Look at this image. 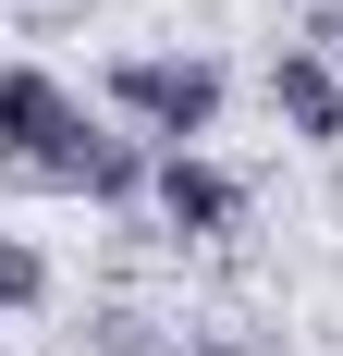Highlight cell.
Instances as JSON below:
<instances>
[{
  "label": "cell",
  "mask_w": 343,
  "mask_h": 356,
  "mask_svg": "<svg viewBox=\"0 0 343 356\" xmlns=\"http://www.w3.org/2000/svg\"><path fill=\"white\" fill-rule=\"evenodd\" d=\"M99 99L123 111V136L196 147L208 123H221V62H196V49H123V62L99 74Z\"/></svg>",
  "instance_id": "6da1fadb"
},
{
  "label": "cell",
  "mask_w": 343,
  "mask_h": 356,
  "mask_svg": "<svg viewBox=\"0 0 343 356\" xmlns=\"http://www.w3.org/2000/svg\"><path fill=\"white\" fill-rule=\"evenodd\" d=\"M86 136H99V111L74 99L49 62H0V160H12L25 184H49Z\"/></svg>",
  "instance_id": "7a4b0ae2"
},
{
  "label": "cell",
  "mask_w": 343,
  "mask_h": 356,
  "mask_svg": "<svg viewBox=\"0 0 343 356\" xmlns=\"http://www.w3.org/2000/svg\"><path fill=\"white\" fill-rule=\"evenodd\" d=\"M147 209L172 221V234H233L245 221V184L208 160V147H160V184H147Z\"/></svg>",
  "instance_id": "3957f363"
},
{
  "label": "cell",
  "mask_w": 343,
  "mask_h": 356,
  "mask_svg": "<svg viewBox=\"0 0 343 356\" xmlns=\"http://www.w3.org/2000/svg\"><path fill=\"white\" fill-rule=\"evenodd\" d=\"M49 184H62V197H99V209H123V197H147V184H160V147H147V136H110V123H99V136L74 147Z\"/></svg>",
  "instance_id": "277c9868"
},
{
  "label": "cell",
  "mask_w": 343,
  "mask_h": 356,
  "mask_svg": "<svg viewBox=\"0 0 343 356\" xmlns=\"http://www.w3.org/2000/svg\"><path fill=\"white\" fill-rule=\"evenodd\" d=\"M270 111H282L307 147H343V62H319V49H282V62H270Z\"/></svg>",
  "instance_id": "5b68a950"
},
{
  "label": "cell",
  "mask_w": 343,
  "mask_h": 356,
  "mask_svg": "<svg viewBox=\"0 0 343 356\" xmlns=\"http://www.w3.org/2000/svg\"><path fill=\"white\" fill-rule=\"evenodd\" d=\"M25 307H49V258L25 234H0V320H25Z\"/></svg>",
  "instance_id": "8992f818"
}]
</instances>
